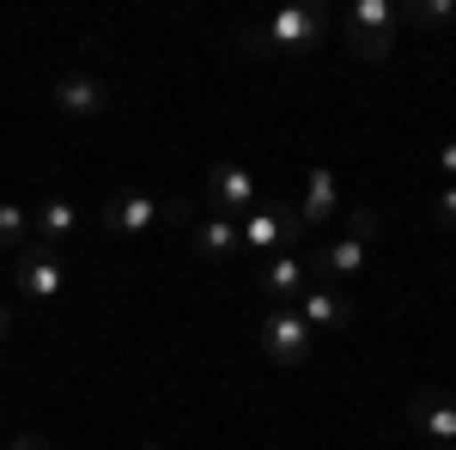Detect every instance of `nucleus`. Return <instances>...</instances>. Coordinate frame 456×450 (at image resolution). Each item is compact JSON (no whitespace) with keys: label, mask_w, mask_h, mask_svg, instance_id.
<instances>
[{"label":"nucleus","mask_w":456,"mask_h":450,"mask_svg":"<svg viewBox=\"0 0 456 450\" xmlns=\"http://www.w3.org/2000/svg\"><path fill=\"white\" fill-rule=\"evenodd\" d=\"M49 98L61 116H79V122H92V116H104L110 110V86L98 73H61L55 86H49Z\"/></svg>","instance_id":"obj_8"},{"label":"nucleus","mask_w":456,"mask_h":450,"mask_svg":"<svg viewBox=\"0 0 456 450\" xmlns=\"http://www.w3.org/2000/svg\"><path fill=\"white\" fill-rule=\"evenodd\" d=\"M311 286V262L292 250V256H274L268 268H262V292L274 299V305H298V292Z\"/></svg>","instance_id":"obj_14"},{"label":"nucleus","mask_w":456,"mask_h":450,"mask_svg":"<svg viewBox=\"0 0 456 450\" xmlns=\"http://www.w3.org/2000/svg\"><path fill=\"white\" fill-rule=\"evenodd\" d=\"M408 19L426 25V31H432V25H451V19H456V0H414V6H408Z\"/></svg>","instance_id":"obj_17"},{"label":"nucleus","mask_w":456,"mask_h":450,"mask_svg":"<svg viewBox=\"0 0 456 450\" xmlns=\"http://www.w3.org/2000/svg\"><path fill=\"white\" fill-rule=\"evenodd\" d=\"M371 232H378V213H353L347 219V232L335 243H322L316 250V274H322V286H335V280H353L359 268H365V243H371Z\"/></svg>","instance_id":"obj_4"},{"label":"nucleus","mask_w":456,"mask_h":450,"mask_svg":"<svg viewBox=\"0 0 456 450\" xmlns=\"http://www.w3.org/2000/svg\"><path fill=\"white\" fill-rule=\"evenodd\" d=\"M31 232H37V243L61 250V243H73V232H79V208H73L68 195H49V201H37Z\"/></svg>","instance_id":"obj_13"},{"label":"nucleus","mask_w":456,"mask_h":450,"mask_svg":"<svg viewBox=\"0 0 456 450\" xmlns=\"http://www.w3.org/2000/svg\"><path fill=\"white\" fill-rule=\"evenodd\" d=\"M408 420L420 426V438L456 445V396H451V389H414V402H408Z\"/></svg>","instance_id":"obj_10"},{"label":"nucleus","mask_w":456,"mask_h":450,"mask_svg":"<svg viewBox=\"0 0 456 450\" xmlns=\"http://www.w3.org/2000/svg\"><path fill=\"white\" fill-rule=\"evenodd\" d=\"M432 219H438V225H451V232H456V183H444V189L432 195Z\"/></svg>","instance_id":"obj_18"},{"label":"nucleus","mask_w":456,"mask_h":450,"mask_svg":"<svg viewBox=\"0 0 456 450\" xmlns=\"http://www.w3.org/2000/svg\"><path fill=\"white\" fill-rule=\"evenodd\" d=\"M395 6L389 0H353L347 19H341V37H347V49L359 61H384L389 49H395Z\"/></svg>","instance_id":"obj_3"},{"label":"nucleus","mask_w":456,"mask_h":450,"mask_svg":"<svg viewBox=\"0 0 456 450\" xmlns=\"http://www.w3.org/2000/svg\"><path fill=\"white\" fill-rule=\"evenodd\" d=\"M238 232H244V250L274 262V256H292V243L305 238V219H298L292 201H268V208H249L238 219Z\"/></svg>","instance_id":"obj_2"},{"label":"nucleus","mask_w":456,"mask_h":450,"mask_svg":"<svg viewBox=\"0 0 456 450\" xmlns=\"http://www.w3.org/2000/svg\"><path fill=\"white\" fill-rule=\"evenodd\" d=\"M146 450H165V445H146Z\"/></svg>","instance_id":"obj_23"},{"label":"nucleus","mask_w":456,"mask_h":450,"mask_svg":"<svg viewBox=\"0 0 456 450\" xmlns=\"http://www.w3.org/2000/svg\"><path fill=\"white\" fill-rule=\"evenodd\" d=\"M432 450H456V445H432Z\"/></svg>","instance_id":"obj_22"},{"label":"nucleus","mask_w":456,"mask_h":450,"mask_svg":"<svg viewBox=\"0 0 456 450\" xmlns=\"http://www.w3.org/2000/svg\"><path fill=\"white\" fill-rule=\"evenodd\" d=\"M298 316L311 323V335H329V329H347L353 323V305L335 286H305V292H298Z\"/></svg>","instance_id":"obj_12"},{"label":"nucleus","mask_w":456,"mask_h":450,"mask_svg":"<svg viewBox=\"0 0 456 450\" xmlns=\"http://www.w3.org/2000/svg\"><path fill=\"white\" fill-rule=\"evenodd\" d=\"M12 286H19L25 299H61V292H68V262H61V250L25 243V250L12 256Z\"/></svg>","instance_id":"obj_5"},{"label":"nucleus","mask_w":456,"mask_h":450,"mask_svg":"<svg viewBox=\"0 0 456 450\" xmlns=\"http://www.w3.org/2000/svg\"><path fill=\"white\" fill-rule=\"evenodd\" d=\"M311 347H316V335H311V323L298 316V305H274V311L262 316V353L274 365H305Z\"/></svg>","instance_id":"obj_6"},{"label":"nucleus","mask_w":456,"mask_h":450,"mask_svg":"<svg viewBox=\"0 0 456 450\" xmlns=\"http://www.w3.org/2000/svg\"><path fill=\"white\" fill-rule=\"evenodd\" d=\"M159 213H165V208H159L146 189H122V195H110V208L98 213V225H104L110 238H141Z\"/></svg>","instance_id":"obj_9"},{"label":"nucleus","mask_w":456,"mask_h":450,"mask_svg":"<svg viewBox=\"0 0 456 450\" xmlns=\"http://www.w3.org/2000/svg\"><path fill=\"white\" fill-rule=\"evenodd\" d=\"M438 176H444V183H456V135L438 146Z\"/></svg>","instance_id":"obj_19"},{"label":"nucleus","mask_w":456,"mask_h":450,"mask_svg":"<svg viewBox=\"0 0 456 450\" xmlns=\"http://www.w3.org/2000/svg\"><path fill=\"white\" fill-rule=\"evenodd\" d=\"M6 450H49V438H37V432H19V438H12Z\"/></svg>","instance_id":"obj_20"},{"label":"nucleus","mask_w":456,"mask_h":450,"mask_svg":"<svg viewBox=\"0 0 456 450\" xmlns=\"http://www.w3.org/2000/svg\"><path fill=\"white\" fill-rule=\"evenodd\" d=\"M0 341H6V311H0Z\"/></svg>","instance_id":"obj_21"},{"label":"nucleus","mask_w":456,"mask_h":450,"mask_svg":"<svg viewBox=\"0 0 456 450\" xmlns=\"http://www.w3.org/2000/svg\"><path fill=\"white\" fill-rule=\"evenodd\" d=\"M292 208H298V219H305V232H311V225H329V219H335V208H341V176L329 171V165H311L305 195H298Z\"/></svg>","instance_id":"obj_11"},{"label":"nucleus","mask_w":456,"mask_h":450,"mask_svg":"<svg viewBox=\"0 0 456 450\" xmlns=\"http://www.w3.org/2000/svg\"><path fill=\"white\" fill-rule=\"evenodd\" d=\"M31 243V213L19 201H0V250H25Z\"/></svg>","instance_id":"obj_16"},{"label":"nucleus","mask_w":456,"mask_h":450,"mask_svg":"<svg viewBox=\"0 0 456 450\" xmlns=\"http://www.w3.org/2000/svg\"><path fill=\"white\" fill-rule=\"evenodd\" d=\"M208 201H213V213H225V219H244V213L256 208V176H249L244 165H232V159H219L208 171Z\"/></svg>","instance_id":"obj_7"},{"label":"nucleus","mask_w":456,"mask_h":450,"mask_svg":"<svg viewBox=\"0 0 456 450\" xmlns=\"http://www.w3.org/2000/svg\"><path fill=\"white\" fill-rule=\"evenodd\" d=\"M195 256H208V262H225V256H238L244 250V232H238V219H225V213H208V219H195Z\"/></svg>","instance_id":"obj_15"},{"label":"nucleus","mask_w":456,"mask_h":450,"mask_svg":"<svg viewBox=\"0 0 456 450\" xmlns=\"http://www.w3.org/2000/svg\"><path fill=\"white\" fill-rule=\"evenodd\" d=\"M329 12L316 6V0H292L281 12H268V25L256 31V49H286V55H311L316 43L329 37Z\"/></svg>","instance_id":"obj_1"}]
</instances>
